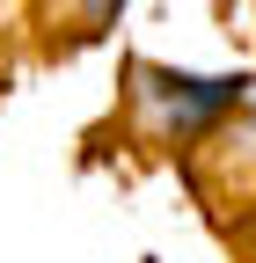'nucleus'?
<instances>
[{
  "mask_svg": "<svg viewBox=\"0 0 256 263\" xmlns=\"http://www.w3.org/2000/svg\"><path fill=\"white\" fill-rule=\"evenodd\" d=\"M139 81H154V103L169 110L176 132H198L242 95V81H198V73H161V66H139Z\"/></svg>",
  "mask_w": 256,
  "mask_h": 263,
  "instance_id": "nucleus-1",
  "label": "nucleus"
},
{
  "mask_svg": "<svg viewBox=\"0 0 256 263\" xmlns=\"http://www.w3.org/2000/svg\"><path fill=\"white\" fill-rule=\"evenodd\" d=\"M95 8H103V15H110V8H117V0H95Z\"/></svg>",
  "mask_w": 256,
  "mask_h": 263,
  "instance_id": "nucleus-2",
  "label": "nucleus"
}]
</instances>
